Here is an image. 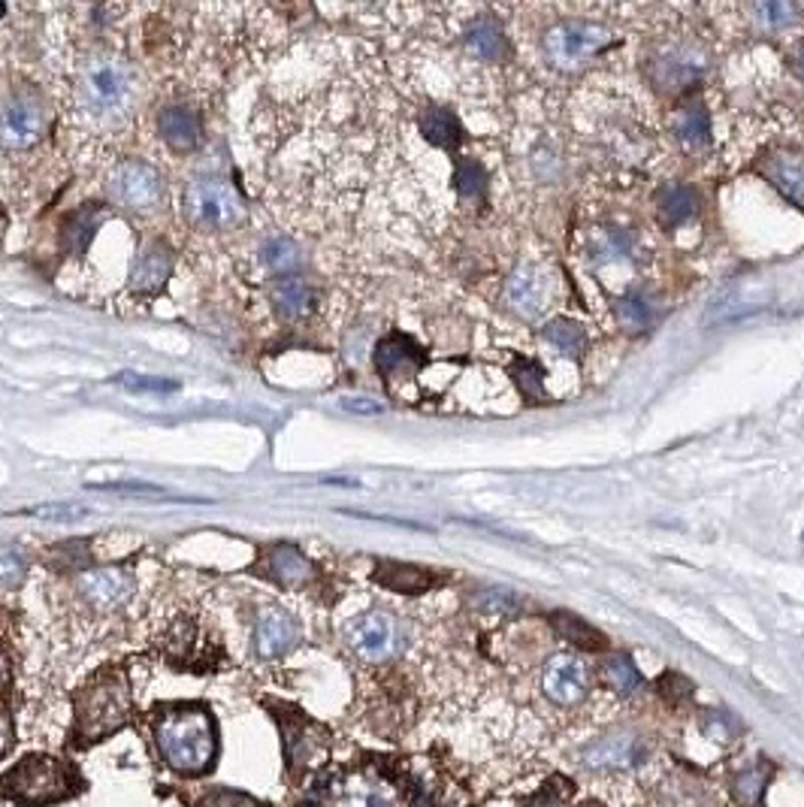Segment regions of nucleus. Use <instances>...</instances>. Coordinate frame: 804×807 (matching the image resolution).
Listing matches in <instances>:
<instances>
[{
    "mask_svg": "<svg viewBox=\"0 0 804 807\" xmlns=\"http://www.w3.org/2000/svg\"><path fill=\"white\" fill-rule=\"evenodd\" d=\"M762 786H766V781H762V774L756 769L750 771H744L742 777L735 781V795H738V802L747 807H754L759 805V798H762Z\"/></svg>",
    "mask_w": 804,
    "mask_h": 807,
    "instance_id": "nucleus-37",
    "label": "nucleus"
},
{
    "mask_svg": "<svg viewBox=\"0 0 804 807\" xmlns=\"http://www.w3.org/2000/svg\"><path fill=\"white\" fill-rule=\"evenodd\" d=\"M113 194L118 203H125L130 209H149L161 200V176L151 164L142 161H125L113 173Z\"/></svg>",
    "mask_w": 804,
    "mask_h": 807,
    "instance_id": "nucleus-11",
    "label": "nucleus"
},
{
    "mask_svg": "<svg viewBox=\"0 0 804 807\" xmlns=\"http://www.w3.org/2000/svg\"><path fill=\"white\" fill-rule=\"evenodd\" d=\"M421 137L427 139L429 146H436V149H457L460 142H463V127L457 122V115L451 109H445V106H429L427 113L421 115Z\"/></svg>",
    "mask_w": 804,
    "mask_h": 807,
    "instance_id": "nucleus-22",
    "label": "nucleus"
},
{
    "mask_svg": "<svg viewBox=\"0 0 804 807\" xmlns=\"http://www.w3.org/2000/svg\"><path fill=\"white\" fill-rule=\"evenodd\" d=\"M73 793V771L64 765L61 759L34 757L15 762L13 769L0 777V798H10L19 805L27 807H46L58 805Z\"/></svg>",
    "mask_w": 804,
    "mask_h": 807,
    "instance_id": "nucleus-3",
    "label": "nucleus"
},
{
    "mask_svg": "<svg viewBox=\"0 0 804 807\" xmlns=\"http://www.w3.org/2000/svg\"><path fill=\"white\" fill-rule=\"evenodd\" d=\"M475 606L481 611H512L515 608V596L503 593V590H484L475 599Z\"/></svg>",
    "mask_w": 804,
    "mask_h": 807,
    "instance_id": "nucleus-41",
    "label": "nucleus"
},
{
    "mask_svg": "<svg viewBox=\"0 0 804 807\" xmlns=\"http://www.w3.org/2000/svg\"><path fill=\"white\" fill-rule=\"evenodd\" d=\"M756 13L766 19V25L778 27V25H790V22H795L799 7H792V3H786V0H780V3H762V7H756Z\"/></svg>",
    "mask_w": 804,
    "mask_h": 807,
    "instance_id": "nucleus-39",
    "label": "nucleus"
},
{
    "mask_svg": "<svg viewBox=\"0 0 804 807\" xmlns=\"http://www.w3.org/2000/svg\"><path fill=\"white\" fill-rule=\"evenodd\" d=\"M466 46L481 55V58H487V61H496V58H503L505 51H508V39H505L503 27L491 22V19H481V22H472L469 31H466Z\"/></svg>",
    "mask_w": 804,
    "mask_h": 807,
    "instance_id": "nucleus-25",
    "label": "nucleus"
},
{
    "mask_svg": "<svg viewBox=\"0 0 804 807\" xmlns=\"http://www.w3.org/2000/svg\"><path fill=\"white\" fill-rule=\"evenodd\" d=\"M766 173L786 197L804 203V158L792 152H774L762 161Z\"/></svg>",
    "mask_w": 804,
    "mask_h": 807,
    "instance_id": "nucleus-20",
    "label": "nucleus"
},
{
    "mask_svg": "<svg viewBox=\"0 0 804 807\" xmlns=\"http://www.w3.org/2000/svg\"><path fill=\"white\" fill-rule=\"evenodd\" d=\"M261 261L269 273H290L300 264V249L290 240H269L261 252Z\"/></svg>",
    "mask_w": 804,
    "mask_h": 807,
    "instance_id": "nucleus-32",
    "label": "nucleus"
},
{
    "mask_svg": "<svg viewBox=\"0 0 804 807\" xmlns=\"http://www.w3.org/2000/svg\"><path fill=\"white\" fill-rule=\"evenodd\" d=\"M348 642L357 656L369 662H384L405 647V630L388 611H366L348 623Z\"/></svg>",
    "mask_w": 804,
    "mask_h": 807,
    "instance_id": "nucleus-8",
    "label": "nucleus"
},
{
    "mask_svg": "<svg viewBox=\"0 0 804 807\" xmlns=\"http://www.w3.org/2000/svg\"><path fill=\"white\" fill-rule=\"evenodd\" d=\"M245 203L221 178H197L185 191V218L188 224L203 230L239 228L245 221Z\"/></svg>",
    "mask_w": 804,
    "mask_h": 807,
    "instance_id": "nucleus-5",
    "label": "nucleus"
},
{
    "mask_svg": "<svg viewBox=\"0 0 804 807\" xmlns=\"http://www.w3.org/2000/svg\"><path fill=\"white\" fill-rule=\"evenodd\" d=\"M376 580L390 587V590H397V593H424V590L433 587V575L427 568L409 566V563H390V560L378 563Z\"/></svg>",
    "mask_w": 804,
    "mask_h": 807,
    "instance_id": "nucleus-23",
    "label": "nucleus"
},
{
    "mask_svg": "<svg viewBox=\"0 0 804 807\" xmlns=\"http://www.w3.org/2000/svg\"><path fill=\"white\" fill-rule=\"evenodd\" d=\"M608 43H611L608 31H602L599 25H584V22L553 25L541 39L544 55H548V61L556 70H575V67H581L590 58L593 51H599Z\"/></svg>",
    "mask_w": 804,
    "mask_h": 807,
    "instance_id": "nucleus-7",
    "label": "nucleus"
},
{
    "mask_svg": "<svg viewBox=\"0 0 804 807\" xmlns=\"http://www.w3.org/2000/svg\"><path fill=\"white\" fill-rule=\"evenodd\" d=\"M269 300H273V309H276L282 318H288V321H302L306 315H312L314 290L312 285L302 281V278L285 276L273 285Z\"/></svg>",
    "mask_w": 804,
    "mask_h": 807,
    "instance_id": "nucleus-19",
    "label": "nucleus"
},
{
    "mask_svg": "<svg viewBox=\"0 0 804 807\" xmlns=\"http://www.w3.org/2000/svg\"><path fill=\"white\" fill-rule=\"evenodd\" d=\"M170 273H173V252L164 245H151L139 254V261L134 264L130 290L134 293H158L166 285Z\"/></svg>",
    "mask_w": 804,
    "mask_h": 807,
    "instance_id": "nucleus-18",
    "label": "nucleus"
},
{
    "mask_svg": "<svg viewBox=\"0 0 804 807\" xmlns=\"http://www.w3.org/2000/svg\"><path fill=\"white\" fill-rule=\"evenodd\" d=\"M792 70H795L799 79L804 82V43H799V46L792 49Z\"/></svg>",
    "mask_w": 804,
    "mask_h": 807,
    "instance_id": "nucleus-45",
    "label": "nucleus"
},
{
    "mask_svg": "<svg viewBox=\"0 0 804 807\" xmlns=\"http://www.w3.org/2000/svg\"><path fill=\"white\" fill-rule=\"evenodd\" d=\"M487 185H491V178H487V170L475 161H463V164L457 166V173H453V191L466 197V200H478L481 194H487Z\"/></svg>",
    "mask_w": 804,
    "mask_h": 807,
    "instance_id": "nucleus-30",
    "label": "nucleus"
},
{
    "mask_svg": "<svg viewBox=\"0 0 804 807\" xmlns=\"http://www.w3.org/2000/svg\"><path fill=\"white\" fill-rule=\"evenodd\" d=\"M46 134V103L34 89L13 91L0 103V142L10 152L37 146Z\"/></svg>",
    "mask_w": 804,
    "mask_h": 807,
    "instance_id": "nucleus-6",
    "label": "nucleus"
},
{
    "mask_svg": "<svg viewBox=\"0 0 804 807\" xmlns=\"http://www.w3.org/2000/svg\"><path fill=\"white\" fill-rule=\"evenodd\" d=\"M508 300L524 318H536L548 303V281L536 266H520L508 281Z\"/></svg>",
    "mask_w": 804,
    "mask_h": 807,
    "instance_id": "nucleus-17",
    "label": "nucleus"
},
{
    "mask_svg": "<svg viewBox=\"0 0 804 807\" xmlns=\"http://www.w3.org/2000/svg\"><path fill=\"white\" fill-rule=\"evenodd\" d=\"M333 807H400V798L388 781L357 774V777L336 783Z\"/></svg>",
    "mask_w": 804,
    "mask_h": 807,
    "instance_id": "nucleus-13",
    "label": "nucleus"
},
{
    "mask_svg": "<svg viewBox=\"0 0 804 807\" xmlns=\"http://www.w3.org/2000/svg\"><path fill=\"white\" fill-rule=\"evenodd\" d=\"M13 747V719L0 707V757Z\"/></svg>",
    "mask_w": 804,
    "mask_h": 807,
    "instance_id": "nucleus-43",
    "label": "nucleus"
},
{
    "mask_svg": "<svg viewBox=\"0 0 804 807\" xmlns=\"http://www.w3.org/2000/svg\"><path fill=\"white\" fill-rule=\"evenodd\" d=\"M137 580L127 568L110 566V568H94L89 575L79 578V593L89 606L101 608V611H113V608L125 606L127 599L134 596Z\"/></svg>",
    "mask_w": 804,
    "mask_h": 807,
    "instance_id": "nucleus-12",
    "label": "nucleus"
},
{
    "mask_svg": "<svg viewBox=\"0 0 804 807\" xmlns=\"http://www.w3.org/2000/svg\"><path fill=\"white\" fill-rule=\"evenodd\" d=\"M515 379L517 384H520V391L527 393V396H539L541 393V372L532 364H517Z\"/></svg>",
    "mask_w": 804,
    "mask_h": 807,
    "instance_id": "nucleus-40",
    "label": "nucleus"
},
{
    "mask_svg": "<svg viewBox=\"0 0 804 807\" xmlns=\"http://www.w3.org/2000/svg\"><path fill=\"white\" fill-rule=\"evenodd\" d=\"M590 690V669L575 654H553L541 671V693L551 699L553 705L572 707L581 705Z\"/></svg>",
    "mask_w": 804,
    "mask_h": 807,
    "instance_id": "nucleus-9",
    "label": "nucleus"
},
{
    "mask_svg": "<svg viewBox=\"0 0 804 807\" xmlns=\"http://www.w3.org/2000/svg\"><path fill=\"white\" fill-rule=\"evenodd\" d=\"M345 408H352V412H360V415H378V412H384L381 403L376 400H345Z\"/></svg>",
    "mask_w": 804,
    "mask_h": 807,
    "instance_id": "nucleus-44",
    "label": "nucleus"
},
{
    "mask_svg": "<svg viewBox=\"0 0 804 807\" xmlns=\"http://www.w3.org/2000/svg\"><path fill=\"white\" fill-rule=\"evenodd\" d=\"M7 678H10V666H7V656L0 654V690L7 687Z\"/></svg>",
    "mask_w": 804,
    "mask_h": 807,
    "instance_id": "nucleus-46",
    "label": "nucleus"
},
{
    "mask_svg": "<svg viewBox=\"0 0 804 807\" xmlns=\"http://www.w3.org/2000/svg\"><path fill=\"white\" fill-rule=\"evenodd\" d=\"M300 644V623L285 608L269 606L254 623V650L264 659H278Z\"/></svg>",
    "mask_w": 804,
    "mask_h": 807,
    "instance_id": "nucleus-10",
    "label": "nucleus"
},
{
    "mask_svg": "<svg viewBox=\"0 0 804 807\" xmlns=\"http://www.w3.org/2000/svg\"><path fill=\"white\" fill-rule=\"evenodd\" d=\"M134 91V77L125 61L101 55L85 64L79 73V101L97 118H115L127 109Z\"/></svg>",
    "mask_w": 804,
    "mask_h": 807,
    "instance_id": "nucleus-4",
    "label": "nucleus"
},
{
    "mask_svg": "<svg viewBox=\"0 0 804 807\" xmlns=\"http://www.w3.org/2000/svg\"><path fill=\"white\" fill-rule=\"evenodd\" d=\"M617 318H620L629 330H641L647 327V321H651V309L641 303L639 297H627V300L617 303Z\"/></svg>",
    "mask_w": 804,
    "mask_h": 807,
    "instance_id": "nucleus-36",
    "label": "nucleus"
},
{
    "mask_svg": "<svg viewBox=\"0 0 804 807\" xmlns=\"http://www.w3.org/2000/svg\"><path fill=\"white\" fill-rule=\"evenodd\" d=\"M25 578V554L13 547V544H3L0 547V587H19V580Z\"/></svg>",
    "mask_w": 804,
    "mask_h": 807,
    "instance_id": "nucleus-34",
    "label": "nucleus"
},
{
    "mask_svg": "<svg viewBox=\"0 0 804 807\" xmlns=\"http://www.w3.org/2000/svg\"><path fill=\"white\" fill-rule=\"evenodd\" d=\"M678 137L692 146V149H702L708 142V115L702 106H687L678 118Z\"/></svg>",
    "mask_w": 804,
    "mask_h": 807,
    "instance_id": "nucleus-33",
    "label": "nucleus"
},
{
    "mask_svg": "<svg viewBox=\"0 0 804 807\" xmlns=\"http://www.w3.org/2000/svg\"><path fill=\"white\" fill-rule=\"evenodd\" d=\"M27 515L43 520H55V523H73V520H82L89 511L79 508V505H39V508H31Z\"/></svg>",
    "mask_w": 804,
    "mask_h": 807,
    "instance_id": "nucleus-38",
    "label": "nucleus"
},
{
    "mask_svg": "<svg viewBox=\"0 0 804 807\" xmlns=\"http://www.w3.org/2000/svg\"><path fill=\"white\" fill-rule=\"evenodd\" d=\"M154 745L166 765L179 774H206L218 753V726L203 705H170L154 717Z\"/></svg>",
    "mask_w": 804,
    "mask_h": 807,
    "instance_id": "nucleus-1",
    "label": "nucleus"
},
{
    "mask_svg": "<svg viewBox=\"0 0 804 807\" xmlns=\"http://www.w3.org/2000/svg\"><path fill=\"white\" fill-rule=\"evenodd\" d=\"M541 336L551 342L553 348H560L563 354H578L587 342V333L581 324H575L572 318H553L541 327Z\"/></svg>",
    "mask_w": 804,
    "mask_h": 807,
    "instance_id": "nucleus-27",
    "label": "nucleus"
},
{
    "mask_svg": "<svg viewBox=\"0 0 804 807\" xmlns=\"http://www.w3.org/2000/svg\"><path fill=\"white\" fill-rule=\"evenodd\" d=\"M215 807H261V802H254L249 795L242 793H230V789H218L213 795Z\"/></svg>",
    "mask_w": 804,
    "mask_h": 807,
    "instance_id": "nucleus-42",
    "label": "nucleus"
},
{
    "mask_svg": "<svg viewBox=\"0 0 804 807\" xmlns=\"http://www.w3.org/2000/svg\"><path fill=\"white\" fill-rule=\"evenodd\" d=\"M641 757V745L632 735H605L584 750V762L596 771L632 769Z\"/></svg>",
    "mask_w": 804,
    "mask_h": 807,
    "instance_id": "nucleus-14",
    "label": "nucleus"
},
{
    "mask_svg": "<svg viewBox=\"0 0 804 807\" xmlns=\"http://www.w3.org/2000/svg\"><path fill=\"white\" fill-rule=\"evenodd\" d=\"M424 364V354L417 348L415 342L409 339V336H400V333H393L388 339L378 342L376 348V369L390 379V376H397L402 369H409V366H417Z\"/></svg>",
    "mask_w": 804,
    "mask_h": 807,
    "instance_id": "nucleus-21",
    "label": "nucleus"
},
{
    "mask_svg": "<svg viewBox=\"0 0 804 807\" xmlns=\"http://www.w3.org/2000/svg\"><path fill=\"white\" fill-rule=\"evenodd\" d=\"M118 384H125L127 391H142V393H173L179 391L176 381L166 379H149V376H137V372H125L118 376Z\"/></svg>",
    "mask_w": 804,
    "mask_h": 807,
    "instance_id": "nucleus-35",
    "label": "nucleus"
},
{
    "mask_svg": "<svg viewBox=\"0 0 804 807\" xmlns=\"http://www.w3.org/2000/svg\"><path fill=\"white\" fill-rule=\"evenodd\" d=\"M130 717V690L122 671H103L76 695V731L89 741L122 729Z\"/></svg>",
    "mask_w": 804,
    "mask_h": 807,
    "instance_id": "nucleus-2",
    "label": "nucleus"
},
{
    "mask_svg": "<svg viewBox=\"0 0 804 807\" xmlns=\"http://www.w3.org/2000/svg\"><path fill=\"white\" fill-rule=\"evenodd\" d=\"M158 134L164 139L170 149L176 152H194L200 146L203 127L200 118L188 106H170L158 115Z\"/></svg>",
    "mask_w": 804,
    "mask_h": 807,
    "instance_id": "nucleus-15",
    "label": "nucleus"
},
{
    "mask_svg": "<svg viewBox=\"0 0 804 807\" xmlns=\"http://www.w3.org/2000/svg\"><path fill=\"white\" fill-rule=\"evenodd\" d=\"M266 575L282 587H306L314 578V566L309 556L294 544H276L266 556Z\"/></svg>",
    "mask_w": 804,
    "mask_h": 807,
    "instance_id": "nucleus-16",
    "label": "nucleus"
},
{
    "mask_svg": "<svg viewBox=\"0 0 804 807\" xmlns=\"http://www.w3.org/2000/svg\"><path fill=\"white\" fill-rule=\"evenodd\" d=\"M89 487L101 493H122V496H134V499H176V503H185V496H176V493L164 491V487H158V484H139V481L89 484Z\"/></svg>",
    "mask_w": 804,
    "mask_h": 807,
    "instance_id": "nucleus-31",
    "label": "nucleus"
},
{
    "mask_svg": "<svg viewBox=\"0 0 804 807\" xmlns=\"http://www.w3.org/2000/svg\"><path fill=\"white\" fill-rule=\"evenodd\" d=\"M699 209V200L690 188L684 185H671L659 194V212L666 218L668 224H684L687 218H692Z\"/></svg>",
    "mask_w": 804,
    "mask_h": 807,
    "instance_id": "nucleus-28",
    "label": "nucleus"
},
{
    "mask_svg": "<svg viewBox=\"0 0 804 807\" xmlns=\"http://www.w3.org/2000/svg\"><path fill=\"white\" fill-rule=\"evenodd\" d=\"M605 678L615 687L617 693H635L641 687V671L635 669V662L627 654H615L605 659Z\"/></svg>",
    "mask_w": 804,
    "mask_h": 807,
    "instance_id": "nucleus-29",
    "label": "nucleus"
},
{
    "mask_svg": "<svg viewBox=\"0 0 804 807\" xmlns=\"http://www.w3.org/2000/svg\"><path fill=\"white\" fill-rule=\"evenodd\" d=\"M101 224H103V206H94V203L82 206V209L64 224L61 233L64 249L70 254H82L89 249V242L94 240V233H97Z\"/></svg>",
    "mask_w": 804,
    "mask_h": 807,
    "instance_id": "nucleus-24",
    "label": "nucleus"
},
{
    "mask_svg": "<svg viewBox=\"0 0 804 807\" xmlns=\"http://www.w3.org/2000/svg\"><path fill=\"white\" fill-rule=\"evenodd\" d=\"M551 623L568 644H575L581 650H605V644H608L602 632L593 630L590 623H584V620L575 618V614H566V611H556Z\"/></svg>",
    "mask_w": 804,
    "mask_h": 807,
    "instance_id": "nucleus-26",
    "label": "nucleus"
}]
</instances>
